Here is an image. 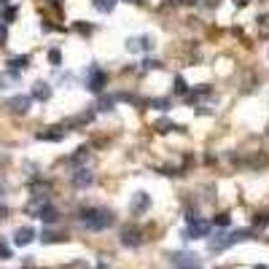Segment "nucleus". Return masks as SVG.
I'll use <instances>...</instances> for the list:
<instances>
[{"label":"nucleus","mask_w":269,"mask_h":269,"mask_svg":"<svg viewBox=\"0 0 269 269\" xmlns=\"http://www.w3.org/2000/svg\"><path fill=\"white\" fill-rule=\"evenodd\" d=\"M234 5H248V0H234Z\"/></svg>","instance_id":"33"},{"label":"nucleus","mask_w":269,"mask_h":269,"mask_svg":"<svg viewBox=\"0 0 269 269\" xmlns=\"http://www.w3.org/2000/svg\"><path fill=\"white\" fill-rule=\"evenodd\" d=\"M5 35H8V32H5V27L0 25V41H5Z\"/></svg>","instance_id":"30"},{"label":"nucleus","mask_w":269,"mask_h":269,"mask_svg":"<svg viewBox=\"0 0 269 269\" xmlns=\"http://www.w3.org/2000/svg\"><path fill=\"white\" fill-rule=\"evenodd\" d=\"M175 3H183V5H191V3H197V0H175Z\"/></svg>","instance_id":"31"},{"label":"nucleus","mask_w":269,"mask_h":269,"mask_svg":"<svg viewBox=\"0 0 269 269\" xmlns=\"http://www.w3.org/2000/svg\"><path fill=\"white\" fill-rule=\"evenodd\" d=\"M91 5H94L100 14H111V11L116 8V0H91Z\"/></svg>","instance_id":"17"},{"label":"nucleus","mask_w":269,"mask_h":269,"mask_svg":"<svg viewBox=\"0 0 269 269\" xmlns=\"http://www.w3.org/2000/svg\"><path fill=\"white\" fill-rule=\"evenodd\" d=\"M22 78H19V70H5L3 76H0V89H11V87H16Z\"/></svg>","instance_id":"14"},{"label":"nucleus","mask_w":269,"mask_h":269,"mask_svg":"<svg viewBox=\"0 0 269 269\" xmlns=\"http://www.w3.org/2000/svg\"><path fill=\"white\" fill-rule=\"evenodd\" d=\"M143 67H146V70H162V62H159V60H146V62H143Z\"/></svg>","instance_id":"27"},{"label":"nucleus","mask_w":269,"mask_h":269,"mask_svg":"<svg viewBox=\"0 0 269 269\" xmlns=\"http://www.w3.org/2000/svg\"><path fill=\"white\" fill-rule=\"evenodd\" d=\"M49 62H51L54 67H60V65H62V54H60V49H51V51H49Z\"/></svg>","instance_id":"25"},{"label":"nucleus","mask_w":269,"mask_h":269,"mask_svg":"<svg viewBox=\"0 0 269 269\" xmlns=\"http://www.w3.org/2000/svg\"><path fill=\"white\" fill-rule=\"evenodd\" d=\"M153 49V38L151 35H137V38H127V51L129 54H146Z\"/></svg>","instance_id":"6"},{"label":"nucleus","mask_w":269,"mask_h":269,"mask_svg":"<svg viewBox=\"0 0 269 269\" xmlns=\"http://www.w3.org/2000/svg\"><path fill=\"white\" fill-rule=\"evenodd\" d=\"M3 213H5V208H3V205H0V218H3Z\"/></svg>","instance_id":"35"},{"label":"nucleus","mask_w":269,"mask_h":269,"mask_svg":"<svg viewBox=\"0 0 269 269\" xmlns=\"http://www.w3.org/2000/svg\"><path fill=\"white\" fill-rule=\"evenodd\" d=\"M0 3H11V0H0Z\"/></svg>","instance_id":"36"},{"label":"nucleus","mask_w":269,"mask_h":269,"mask_svg":"<svg viewBox=\"0 0 269 269\" xmlns=\"http://www.w3.org/2000/svg\"><path fill=\"white\" fill-rule=\"evenodd\" d=\"M8 67H11V70H25V67H30V57H27V54L11 57V60H8Z\"/></svg>","instance_id":"15"},{"label":"nucleus","mask_w":269,"mask_h":269,"mask_svg":"<svg viewBox=\"0 0 269 269\" xmlns=\"http://www.w3.org/2000/svg\"><path fill=\"white\" fill-rule=\"evenodd\" d=\"M94 269H111V267H108V264H105V261H100V264H97Z\"/></svg>","instance_id":"32"},{"label":"nucleus","mask_w":269,"mask_h":269,"mask_svg":"<svg viewBox=\"0 0 269 269\" xmlns=\"http://www.w3.org/2000/svg\"><path fill=\"white\" fill-rule=\"evenodd\" d=\"M87 156H89V148H78V153L70 159L73 164H81V162H87Z\"/></svg>","instance_id":"26"},{"label":"nucleus","mask_w":269,"mask_h":269,"mask_svg":"<svg viewBox=\"0 0 269 269\" xmlns=\"http://www.w3.org/2000/svg\"><path fill=\"white\" fill-rule=\"evenodd\" d=\"M153 108H156V111H162V113H167L170 111V105H173V102H170V97H159V100H153L151 102Z\"/></svg>","instance_id":"20"},{"label":"nucleus","mask_w":269,"mask_h":269,"mask_svg":"<svg viewBox=\"0 0 269 269\" xmlns=\"http://www.w3.org/2000/svg\"><path fill=\"white\" fill-rule=\"evenodd\" d=\"M14 16H16V8H14V5H11V8L5 11V22H11V19H14Z\"/></svg>","instance_id":"29"},{"label":"nucleus","mask_w":269,"mask_h":269,"mask_svg":"<svg viewBox=\"0 0 269 269\" xmlns=\"http://www.w3.org/2000/svg\"><path fill=\"white\" fill-rule=\"evenodd\" d=\"M129 210H132V215H143L151 210V197H148L146 191H135L132 199H129Z\"/></svg>","instance_id":"7"},{"label":"nucleus","mask_w":269,"mask_h":269,"mask_svg":"<svg viewBox=\"0 0 269 269\" xmlns=\"http://www.w3.org/2000/svg\"><path fill=\"white\" fill-rule=\"evenodd\" d=\"M32 239H35V229L32 226H19L14 232V245L16 248H25V245H30Z\"/></svg>","instance_id":"10"},{"label":"nucleus","mask_w":269,"mask_h":269,"mask_svg":"<svg viewBox=\"0 0 269 269\" xmlns=\"http://www.w3.org/2000/svg\"><path fill=\"white\" fill-rule=\"evenodd\" d=\"M108 84V73H102L100 67H89V78H87V89L94 91V94H102Z\"/></svg>","instance_id":"5"},{"label":"nucleus","mask_w":269,"mask_h":269,"mask_svg":"<svg viewBox=\"0 0 269 269\" xmlns=\"http://www.w3.org/2000/svg\"><path fill=\"white\" fill-rule=\"evenodd\" d=\"M245 239H256L253 229H237V232H218L208 237V248L210 253H224V250L234 248V245L245 242Z\"/></svg>","instance_id":"1"},{"label":"nucleus","mask_w":269,"mask_h":269,"mask_svg":"<svg viewBox=\"0 0 269 269\" xmlns=\"http://www.w3.org/2000/svg\"><path fill=\"white\" fill-rule=\"evenodd\" d=\"M65 132H38V140H51V143H60Z\"/></svg>","instance_id":"21"},{"label":"nucleus","mask_w":269,"mask_h":269,"mask_svg":"<svg viewBox=\"0 0 269 269\" xmlns=\"http://www.w3.org/2000/svg\"><path fill=\"white\" fill-rule=\"evenodd\" d=\"M175 91H178V94H188V84L183 76H175Z\"/></svg>","instance_id":"22"},{"label":"nucleus","mask_w":269,"mask_h":269,"mask_svg":"<svg viewBox=\"0 0 269 269\" xmlns=\"http://www.w3.org/2000/svg\"><path fill=\"white\" fill-rule=\"evenodd\" d=\"M173 267L175 269H202V261H199V256L188 253V250H180V253L173 256Z\"/></svg>","instance_id":"4"},{"label":"nucleus","mask_w":269,"mask_h":269,"mask_svg":"<svg viewBox=\"0 0 269 269\" xmlns=\"http://www.w3.org/2000/svg\"><path fill=\"white\" fill-rule=\"evenodd\" d=\"M78 221H81L84 229H89V232H105V229L113 224V213L105 208H89V210H81Z\"/></svg>","instance_id":"2"},{"label":"nucleus","mask_w":269,"mask_h":269,"mask_svg":"<svg viewBox=\"0 0 269 269\" xmlns=\"http://www.w3.org/2000/svg\"><path fill=\"white\" fill-rule=\"evenodd\" d=\"M51 97V87L46 81H38V84H32V100H41L46 102Z\"/></svg>","instance_id":"12"},{"label":"nucleus","mask_w":269,"mask_h":269,"mask_svg":"<svg viewBox=\"0 0 269 269\" xmlns=\"http://www.w3.org/2000/svg\"><path fill=\"white\" fill-rule=\"evenodd\" d=\"M30 105H32V94H16V97H11V100H8V108L14 113H27V111H30Z\"/></svg>","instance_id":"11"},{"label":"nucleus","mask_w":269,"mask_h":269,"mask_svg":"<svg viewBox=\"0 0 269 269\" xmlns=\"http://www.w3.org/2000/svg\"><path fill=\"white\" fill-rule=\"evenodd\" d=\"M121 245H124V248H140V245H143V234H140V229H135V226H124V229H121Z\"/></svg>","instance_id":"8"},{"label":"nucleus","mask_w":269,"mask_h":269,"mask_svg":"<svg viewBox=\"0 0 269 269\" xmlns=\"http://www.w3.org/2000/svg\"><path fill=\"white\" fill-rule=\"evenodd\" d=\"M113 105H116V97H108V94H102L100 102H97V108H100V111H113Z\"/></svg>","instance_id":"18"},{"label":"nucleus","mask_w":269,"mask_h":269,"mask_svg":"<svg viewBox=\"0 0 269 269\" xmlns=\"http://www.w3.org/2000/svg\"><path fill=\"white\" fill-rule=\"evenodd\" d=\"M38 218H41L43 224H57V221H60V213H57V208H51V205H43V208L38 210Z\"/></svg>","instance_id":"13"},{"label":"nucleus","mask_w":269,"mask_h":269,"mask_svg":"<svg viewBox=\"0 0 269 269\" xmlns=\"http://www.w3.org/2000/svg\"><path fill=\"white\" fill-rule=\"evenodd\" d=\"M253 269H269V267H264V264H256Z\"/></svg>","instance_id":"34"},{"label":"nucleus","mask_w":269,"mask_h":269,"mask_svg":"<svg viewBox=\"0 0 269 269\" xmlns=\"http://www.w3.org/2000/svg\"><path fill=\"white\" fill-rule=\"evenodd\" d=\"M153 129H156V132H162V135H167V132H173V129H183V127H175L170 119H159V121L153 124Z\"/></svg>","instance_id":"16"},{"label":"nucleus","mask_w":269,"mask_h":269,"mask_svg":"<svg viewBox=\"0 0 269 269\" xmlns=\"http://www.w3.org/2000/svg\"><path fill=\"white\" fill-rule=\"evenodd\" d=\"M253 226L256 229H261V226H269V213H259V215H256V218H253Z\"/></svg>","instance_id":"24"},{"label":"nucleus","mask_w":269,"mask_h":269,"mask_svg":"<svg viewBox=\"0 0 269 269\" xmlns=\"http://www.w3.org/2000/svg\"><path fill=\"white\" fill-rule=\"evenodd\" d=\"M62 239H65V237H62V234H54V232H43L41 242H46V245H49V242H62Z\"/></svg>","instance_id":"23"},{"label":"nucleus","mask_w":269,"mask_h":269,"mask_svg":"<svg viewBox=\"0 0 269 269\" xmlns=\"http://www.w3.org/2000/svg\"><path fill=\"white\" fill-rule=\"evenodd\" d=\"M91 183H94V173H91L89 167H78L76 173H73V186L76 188H89Z\"/></svg>","instance_id":"9"},{"label":"nucleus","mask_w":269,"mask_h":269,"mask_svg":"<svg viewBox=\"0 0 269 269\" xmlns=\"http://www.w3.org/2000/svg\"><path fill=\"white\" fill-rule=\"evenodd\" d=\"M0 259H11V248L0 239Z\"/></svg>","instance_id":"28"},{"label":"nucleus","mask_w":269,"mask_h":269,"mask_svg":"<svg viewBox=\"0 0 269 269\" xmlns=\"http://www.w3.org/2000/svg\"><path fill=\"white\" fill-rule=\"evenodd\" d=\"M229 224H232V215H229V213H218L213 218V226H218V229H226Z\"/></svg>","instance_id":"19"},{"label":"nucleus","mask_w":269,"mask_h":269,"mask_svg":"<svg viewBox=\"0 0 269 269\" xmlns=\"http://www.w3.org/2000/svg\"><path fill=\"white\" fill-rule=\"evenodd\" d=\"M186 221H188V226L183 229V239H199V237L208 239L210 234H213V224H210V221L197 218L194 213H188V215H186Z\"/></svg>","instance_id":"3"}]
</instances>
